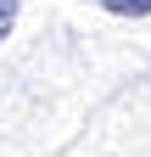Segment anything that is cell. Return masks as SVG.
I'll return each mask as SVG.
<instances>
[{
    "label": "cell",
    "instance_id": "cell-2",
    "mask_svg": "<svg viewBox=\"0 0 151 157\" xmlns=\"http://www.w3.org/2000/svg\"><path fill=\"white\" fill-rule=\"evenodd\" d=\"M17 28V0H0V39Z\"/></svg>",
    "mask_w": 151,
    "mask_h": 157
},
{
    "label": "cell",
    "instance_id": "cell-1",
    "mask_svg": "<svg viewBox=\"0 0 151 157\" xmlns=\"http://www.w3.org/2000/svg\"><path fill=\"white\" fill-rule=\"evenodd\" d=\"M112 17H151V0H101Z\"/></svg>",
    "mask_w": 151,
    "mask_h": 157
}]
</instances>
